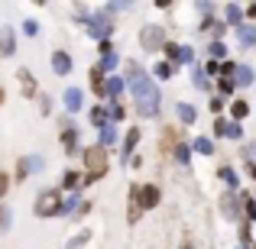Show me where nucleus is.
<instances>
[{
    "instance_id": "8",
    "label": "nucleus",
    "mask_w": 256,
    "mask_h": 249,
    "mask_svg": "<svg viewBox=\"0 0 256 249\" xmlns=\"http://www.w3.org/2000/svg\"><path fill=\"white\" fill-rule=\"evenodd\" d=\"M52 68H56V75H68L72 71V58L65 55V52H52Z\"/></svg>"
},
{
    "instance_id": "9",
    "label": "nucleus",
    "mask_w": 256,
    "mask_h": 249,
    "mask_svg": "<svg viewBox=\"0 0 256 249\" xmlns=\"http://www.w3.org/2000/svg\"><path fill=\"white\" fill-rule=\"evenodd\" d=\"M65 107H68L72 113L82 110V91H78V87H68V91H65Z\"/></svg>"
},
{
    "instance_id": "14",
    "label": "nucleus",
    "mask_w": 256,
    "mask_h": 249,
    "mask_svg": "<svg viewBox=\"0 0 256 249\" xmlns=\"http://www.w3.org/2000/svg\"><path fill=\"white\" fill-rule=\"evenodd\" d=\"M110 143H117V130H114V126H104V130H100V149L110 146Z\"/></svg>"
},
{
    "instance_id": "40",
    "label": "nucleus",
    "mask_w": 256,
    "mask_h": 249,
    "mask_svg": "<svg viewBox=\"0 0 256 249\" xmlns=\"http://www.w3.org/2000/svg\"><path fill=\"white\" fill-rule=\"evenodd\" d=\"M0 104H4V87H0Z\"/></svg>"
},
{
    "instance_id": "17",
    "label": "nucleus",
    "mask_w": 256,
    "mask_h": 249,
    "mask_svg": "<svg viewBox=\"0 0 256 249\" xmlns=\"http://www.w3.org/2000/svg\"><path fill=\"white\" fill-rule=\"evenodd\" d=\"M117 65V55L114 52H100V71H110Z\"/></svg>"
},
{
    "instance_id": "3",
    "label": "nucleus",
    "mask_w": 256,
    "mask_h": 249,
    "mask_svg": "<svg viewBox=\"0 0 256 249\" xmlns=\"http://www.w3.org/2000/svg\"><path fill=\"white\" fill-rule=\"evenodd\" d=\"M58 207H62V198H58V191H42L36 201V214L39 217H52V214H58Z\"/></svg>"
},
{
    "instance_id": "39",
    "label": "nucleus",
    "mask_w": 256,
    "mask_h": 249,
    "mask_svg": "<svg viewBox=\"0 0 256 249\" xmlns=\"http://www.w3.org/2000/svg\"><path fill=\"white\" fill-rule=\"evenodd\" d=\"M178 249H194V246H192V243H182V246H178Z\"/></svg>"
},
{
    "instance_id": "22",
    "label": "nucleus",
    "mask_w": 256,
    "mask_h": 249,
    "mask_svg": "<svg viewBox=\"0 0 256 249\" xmlns=\"http://www.w3.org/2000/svg\"><path fill=\"white\" fill-rule=\"evenodd\" d=\"M156 75H159V81H162V78H172V65L169 62H159L156 65Z\"/></svg>"
},
{
    "instance_id": "12",
    "label": "nucleus",
    "mask_w": 256,
    "mask_h": 249,
    "mask_svg": "<svg viewBox=\"0 0 256 249\" xmlns=\"http://www.w3.org/2000/svg\"><path fill=\"white\" fill-rule=\"evenodd\" d=\"M91 87H94L98 94H107V87H104V71H100V68L91 71Z\"/></svg>"
},
{
    "instance_id": "32",
    "label": "nucleus",
    "mask_w": 256,
    "mask_h": 249,
    "mask_svg": "<svg viewBox=\"0 0 256 249\" xmlns=\"http://www.w3.org/2000/svg\"><path fill=\"white\" fill-rule=\"evenodd\" d=\"M107 113H110V120H120V117H124V107H120V104H110V110H107Z\"/></svg>"
},
{
    "instance_id": "6",
    "label": "nucleus",
    "mask_w": 256,
    "mask_h": 249,
    "mask_svg": "<svg viewBox=\"0 0 256 249\" xmlns=\"http://www.w3.org/2000/svg\"><path fill=\"white\" fill-rule=\"evenodd\" d=\"M140 204H143V211L156 207V204H159V188H156V185H146V188H140Z\"/></svg>"
},
{
    "instance_id": "37",
    "label": "nucleus",
    "mask_w": 256,
    "mask_h": 249,
    "mask_svg": "<svg viewBox=\"0 0 256 249\" xmlns=\"http://www.w3.org/2000/svg\"><path fill=\"white\" fill-rule=\"evenodd\" d=\"M218 71H220V65H218V62H208V68H204V75H218Z\"/></svg>"
},
{
    "instance_id": "25",
    "label": "nucleus",
    "mask_w": 256,
    "mask_h": 249,
    "mask_svg": "<svg viewBox=\"0 0 256 249\" xmlns=\"http://www.w3.org/2000/svg\"><path fill=\"white\" fill-rule=\"evenodd\" d=\"M78 178H82L78 172H68V175H65V188H72V191H75V188H78Z\"/></svg>"
},
{
    "instance_id": "27",
    "label": "nucleus",
    "mask_w": 256,
    "mask_h": 249,
    "mask_svg": "<svg viewBox=\"0 0 256 249\" xmlns=\"http://www.w3.org/2000/svg\"><path fill=\"white\" fill-rule=\"evenodd\" d=\"M208 52H211L214 58H224V52H227V49H224V42H211V49H208Z\"/></svg>"
},
{
    "instance_id": "20",
    "label": "nucleus",
    "mask_w": 256,
    "mask_h": 249,
    "mask_svg": "<svg viewBox=\"0 0 256 249\" xmlns=\"http://www.w3.org/2000/svg\"><path fill=\"white\" fill-rule=\"evenodd\" d=\"M120 91H124V81H120V78H110V81H107V94H110V97H120Z\"/></svg>"
},
{
    "instance_id": "31",
    "label": "nucleus",
    "mask_w": 256,
    "mask_h": 249,
    "mask_svg": "<svg viewBox=\"0 0 256 249\" xmlns=\"http://www.w3.org/2000/svg\"><path fill=\"white\" fill-rule=\"evenodd\" d=\"M23 32H26V36H36V32H39V26L32 23V19H26V23H23Z\"/></svg>"
},
{
    "instance_id": "10",
    "label": "nucleus",
    "mask_w": 256,
    "mask_h": 249,
    "mask_svg": "<svg viewBox=\"0 0 256 249\" xmlns=\"http://www.w3.org/2000/svg\"><path fill=\"white\" fill-rule=\"evenodd\" d=\"M218 136H230V139H240V126L237 123H224V120H218Z\"/></svg>"
},
{
    "instance_id": "23",
    "label": "nucleus",
    "mask_w": 256,
    "mask_h": 249,
    "mask_svg": "<svg viewBox=\"0 0 256 249\" xmlns=\"http://www.w3.org/2000/svg\"><path fill=\"white\" fill-rule=\"evenodd\" d=\"M227 19L240 26V6H237V3H230V6H227Z\"/></svg>"
},
{
    "instance_id": "38",
    "label": "nucleus",
    "mask_w": 256,
    "mask_h": 249,
    "mask_svg": "<svg viewBox=\"0 0 256 249\" xmlns=\"http://www.w3.org/2000/svg\"><path fill=\"white\" fill-rule=\"evenodd\" d=\"M246 13H250V16L256 19V3H253V6H250V10H246Z\"/></svg>"
},
{
    "instance_id": "19",
    "label": "nucleus",
    "mask_w": 256,
    "mask_h": 249,
    "mask_svg": "<svg viewBox=\"0 0 256 249\" xmlns=\"http://www.w3.org/2000/svg\"><path fill=\"white\" fill-rule=\"evenodd\" d=\"M234 75H237V84H250L253 81V68H246V65H244V68H237Z\"/></svg>"
},
{
    "instance_id": "1",
    "label": "nucleus",
    "mask_w": 256,
    "mask_h": 249,
    "mask_svg": "<svg viewBox=\"0 0 256 249\" xmlns=\"http://www.w3.org/2000/svg\"><path fill=\"white\" fill-rule=\"evenodd\" d=\"M130 87H133V100H136V110L143 117H156L159 113V87L150 81V75H143L140 65H130Z\"/></svg>"
},
{
    "instance_id": "35",
    "label": "nucleus",
    "mask_w": 256,
    "mask_h": 249,
    "mask_svg": "<svg viewBox=\"0 0 256 249\" xmlns=\"http://www.w3.org/2000/svg\"><path fill=\"white\" fill-rule=\"evenodd\" d=\"M220 91L230 94V91H234V78H220Z\"/></svg>"
},
{
    "instance_id": "28",
    "label": "nucleus",
    "mask_w": 256,
    "mask_h": 249,
    "mask_svg": "<svg viewBox=\"0 0 256 249\" xmlns=\"http://www.w3.org/2000/svg\"><path fill=\"white\" fill-rule=\"evenodd\" d=\"M65 149L75 152V130H65Z\"/></svg>"
},
{
    "instance_id": "11",
    "label": "nucleus",
    "mask_w": 256,
    "mask_h": 249,
    "mask_svg": "<svg viewBox=\"0 0 256 249\" xmlns=\"http://www.w3.org/2000/svg\"><path fill=\"white\" fill-rule=\"evenodd\" d=\"M0 55H13V32L10 29L0 32Z\"/></svg>"
},
{
    "instance_id": "15",
    "label": "nucleus",
    "mask_w": 256,
    "mask_h": 249,
    "mask_svg": "<svg viewBox=\"0 0 256 249\" xmlns=\"http://www.w3.org/2000/svg\"><path fill=\"white\" fill-rule=\"evenodd\" d=\"M230 113H234V120H244L246 113H250V107H246L244 100H234V104H230Z\"/></svg>"
},
{
    "instance_id": "33",
    "label": "nucleus",
    "mask_w": 256,
    "mask_h": 249,
    "mask_svg": "<svg viewBox=\"0 0 256 249\" xmlns=\"http://www.w3.org/2000/svg\"><path fill=\"white\" fill-rule=\"evenodd\" d=\"M244 204H246V214H250V217H256V204H253L250 194H244Z\"/></svg>"
},
{
    "instance_id": "18",
    "label": "nucleus",
    "mask_w": 256,
    "mask_h": 249,
    "mask_svg": "<svg viewBox=\"0 0 256 249\" xmlns=\"http://www.w3.org/2000/svg\"><path fill=\"white\" fill-rule=\"evenodd\" d=\"M104 120H107V110H104V107H98V110H91V123H94V126H100V130H104V126H107Z\"/></svg>"
},
{
    "instance_id": "7",
    "label": "nucleus",
    "mask_w": 256,
    "mask_h": 249,
    "mask_svg": "<svg viewBox=\"0 0 256 249\" xmlns=\"http://www.w3.org/2000/svg\"><path fill=\"white\" fill-rule=\"evenodd\" d=\"M166 52H169V58H172V62H192V49H188V45H175V42H169V45H166Z\"/></svg>"
},
{
    "instance_id": "34",
    "label": "nucleus",
    "mask_w": 256,
    "mask_h": 249,
    "mask_svg": "<svg viewBox=\"0 0 256 249\" xmlns=\"http://www.w3.org/2000/svg\"><path fill=\"white\" fill-rule=\"evenodd\" d=\"M220 178H224L227 185H237V178H234V172H230V168H220Z\"/></svg>"
},
{
    "instance_id": "2",
    "label": "nucleus",
    "mask_w": 256,
    "mask_h": 249,
    "mask_svg": "<svg viewBox=\"0 0 256 249\" xmlns=\"http://www.w3.org/2000/svg\"><path fill=\"white\" fill-rule=\"evenodd\" d=\"M84 168H88V181H98L100 175L107 172V152L100 149V146L88 149L84 152Z\"/></svg>"
},
{
    "instance_id": "5",
    "label": "nucleus",
    "mask_w": 256,
    "mask_h": 249,
    "mask_svg": "<svg viewBox=\"0 0 256 249\" xmlns=\"http://www.w3.org/2000/svg\"><path fill=\"white\" fill-rule=\"evenodd\" d=\"M110 29H114V23H107L104 16H98V19H91V23H88V32H91L94 39H100V42H107Z\"/></svg>"
},
{
    "instance_id": "24",
    "label": "nucleus",
    "mask_w": 256,
    "mask_h": 249,
    "mask_svg": "<svg viewBox=\"0 0 256 249\" xmlns=\"http://www.w3.org/2000/svg\"><path fill=\"white\" fill-rule=\"evenodd\" d=\"M20 75H23V91H26V94H32V91H36V81L30 78V71H20Z\"/></svg>"
},
{
    "instance_id": "4",
    "label": "nucleus",
    "mask_w": 256,
    "mask_h": 249,
    "mask_svg": "<svg viewBox=\"0 0 256 249\" xmlns=\"http://www.w3.org/2000/svg\"><path fill=\"white\" fill-rule=\"evenodd\" d=\"M140 42H143V49L156 52V49H159V42H162V29H159V26H146L143 36H140Z\"/></svg>"
},
{
    "instance_id": "13",
    "label": "nucleus",
    "mask_w": 256,
    "mask_h": 249,
    "mask_svg": "<svg viewBox=\"0 0 256 249\" xmlns=\"http://www.w3.org/2000/svg\"><path fill=\"white\" fill-rule=\"evenodd\" d=\"M178 120L182 123H194V107L192 104H178Z\"/></svg>"
},
{
    "instance_id": "30",
    "label": "nucleus",
    "mask_w": 256,
    "mask_h": 249,
    "mask_svg": "<svg viewBox=\"0 0 256 249\" xmlns=\"http://www.w3.org/2000/svg\"><path fill=\"white\" fill-rule=\"evenodd\" d=\"M6 227H10V211H6V207H4V211H0V233H4Z\"/></svg>"
},
{
    "instance_id": "36",
    "label": "nucleus",
    "mask_w": 256,
    "mask_h": 249,
    "mask_svg": "<svg viewBox=\"0 0 256 249\" xmlns=\"http://www.w3.org/2000/svg\"><path fill=\"white\" fill-rule=\"evenodd\" d=\"M6 188H10V178H6V175L0 172V198H4V194H6Z\"/></svg>"
},
{
    "instance_id": "29",
    "label": "nucleus",
    "mask_w": 256,
    "mask_h": 249,
    "mask_svg": "<svg viewBox=\"0 0 256 249\" xmlns=\"http://www.w3.org/2000/svg\"><path fill=\"white\" fill-rule=\"evenodd\" d=\"M175 152H178V162H185V165H188V159H192V149H188V146H178Z\"/></svg>"
},
{
    "instance_id": "26",
    "label": "nucleus",
    "mask_w": 256,
    "mask_h": 249,
    "mask_svg": "<svg viewBox=\"0 0 256 249\" xmlns=\"http://www.w3.org/2000/svg\"><path fill=\"white\" fill-rule=\"evenodd\" d=\"M136 143H140V130H130V133H126V149L133 152V146H136Z\"/></svg>"
},
{
    "instance_id": "21",
    "label": "nucleus",
    "mask_w": 256,
    "mask_h": 249,
    "mask_svg": "<svg viewBox=\"0 0 256 249\" xmlns=\"http://www.w3.org/2000/svg\"><path fill=\"white\" fill-rule=\"evenodd\" d=\"M240 39H244L246 45H253L256 42V29H253V26H240Z\"/></svg>"
},
{
    "instance_id": "16",
    "label": "nucleus",
    "mask_w": 256,
    "mask_h": 249,
    "mask_svg": "<svg viewBox=\"0 0 256 249\" xmlns=\"http://www.w3.org/2000/svg\"><path fill=\"white\" fill-rule=\"evenodd\" d=\"M194 149L204 152V156H211V152H214V143H211L208 136H198V139H194Z\"/></svg>"
}]
</instances>
